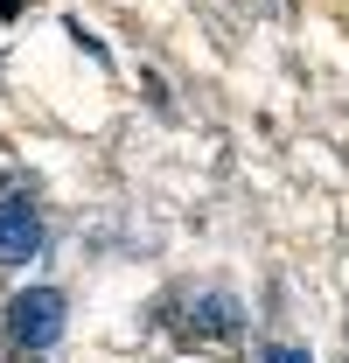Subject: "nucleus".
<instances>
[{
    "instance_id": "obj_1",
    "label": "nucleus",
    "mask_w": 349,
    "mask_h": 363,
    "mask_svg": "<svg viewBox=\"0 0 349 363\" xmlns=\"http://www.w3.org/2000/svg\"><path fill=\"white\" fill-rule=\"evenodd\" d=\"M7 335H14L21 350H49V342L63 335V294H56V286L14 294V301H7Z\"/></svg>"
},
{
    "instance_id": "obj_2",
    "label": "nucleus",
    "mask_w": 349,
    "mask_h": 363,
    "mask_svg": "<svg viewBox=\"0 0 349 363\" xmlns=\"http://www.w3.org/2000/svg\"><path fill=\"white\" fill-rule=\"evenodd\" d=\"M43 252V217L28 196H7L0 203V266H28Z\"/></svg>"
},
{
    "instance_id": "obj_3",
    "label": "nucleus",
    "mask_w": 349,
    "mask_h": 363,
    "mask_svg": "<svg viewBox=\"0 0 349 363\" xmlns=\"http://www.w3.org/2000/svg\"><path fill=\"white\" fill-rule=\"evenodd\" d=\"M189 328H196V335H231V328H238V315H231V301H223V294H210V301L196 308V321H189Z\"/></svg>"
},
{
    "instance_id": "obj_4",
    "label": "nucleus",
    "mask_w": 349,
    "mask_h": 363,
    "mask_svg": "<svg viewBox=\"0 0 349 363\" xmlns=\"http://www.w3.org/2000/svg\"><path fill=\"white\" fill-rule=\"evenodd\" d=\"M0 14H21V0H0Z\"/></svg>"
}]
</instances>
